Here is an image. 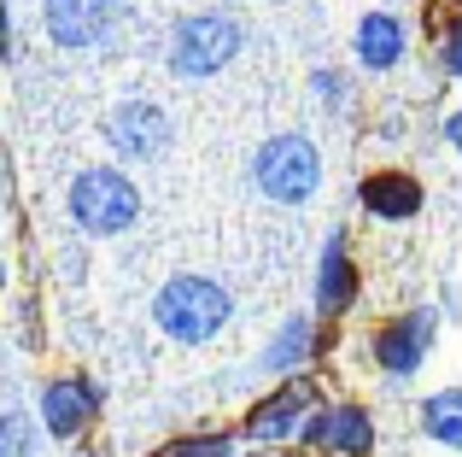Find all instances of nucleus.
Listing matches in <instances>:
<instances>
[{
  "instance_id": "f3484780",
  "label": "nucleus",
  "mask_w": 462,
  "mask_h": 457,
  "mask_svg": "<svg viewBox=\"0 0 462 457\" xmlns=\"http://www.w3.org/2000/svg\"><path fill=\"white\" fill-rule=\"evenodd\" d=\"M158 457H235V434H188L176 446H164Z\"/></svg>"
},
{
  "instance_id": "20e7f679",
  "label": "nucleus",
  "mask_w": 462,
  "mask_h": 457,
  "mask_svg": "<svg viewBox=\"0 0 462 457\" xmlns=\"http://www.w3.org/2000/svg\"><path fill=\"white\" fill-rule=\"evenodd\" d=\"M70 218L88 235H124L141 218V188L124 171H112V164H88L70 182Z\"/></svg>"
},
{
  "instance_id": "1a4fd4ad",
  "label": "nucleus",
  "mask_w": 462,
  "mask_h": 457,
  "mask_svg": "<svg viewBox=\"0 0 462 457\" xmlns=\"http://www.w3.org/2000/svg\"><path fill=\"white\" fill-rule=\"evenodd\" d=\"M357 206L369 211V218H381V223H410V218H421V206H428V188H421L416 171L386 164V171H369L357 182Z\"/></svg>"
},
{
  "instance_id": "412c9836",
  "label": "nucleus",
  "mask_w": 462,
  "mask_h": 457,
  "mask_svg": "<svg viewBox=\"0 0 462 457\" xmlns=\"http://www.w3.org/2000/svg\"><path fill=\"white\" fill-rule=\"evenodd\" d=\"M0 59H12V12H6V0H0Z\"/></svg>"
},
{
  "instance_id": "7ed1b4c3",
  "label": "nucleus",
  "mask_w": 462,
  "mask_h": 457,
  "mask_svg": "<svg viewBox=\"0 0 462 457\" xmlns=\"http://www.w3.org/2000/svg\"><path fill=\"white\" fill-rule=\"evenodd\" d=\"M252 182L275 206H305L322 188V153L310 135H270L252 159Z\"/></svg>"
},
{
  "instance_id": "a211bd4d",
  "label": "nucleus",
  "mask_w": 462,
  "mask_h": 457,
  "mask_svg": "<svg viewBox=\"0 0 462 457\" xmlns=\"http://www.w3.org/2000/svg\"><path fill=\"white\" fill-rule=\"evenodd\" d=\"M439 70L451 82H462V6L445 18V30H439Z\"/></svg>"
},
{
  "instance_id": "0eeeda50",
  "label": "nucleus",
  "mask_w": 462,
  "mask_h": 457,
  "mask_svg": "<svg viewBox=\"0 0 462 457\" xmlns=\"http://www.w3.org/2000/svg\"><path fill=\"white\" fill-rule=\"evenodd\" d=\"M299 440L322 457H369L374 452V416H369V405H351V399L316 405L305 416V428H299Z\"/></svg>"
},
{
  "instance_id": "6ab92c4d",
  "label": "nucleus",
  "mask_w": 462,
  "mask_h": 457,
  "mask_svg": "<svg viewBox=\"0 0 462 457\" xmlns=\"http://www.w3.org/2000/svg\"><path fill=\"white\" fill-rule=\"evenodd\" d=\"M0 457H30V423L18 411L0 416Z\"/></svg>"
},
{
  "instance_id": "f03ea898",
  "label": "nucleus",
  "mask_w": 462,
  "mask_h": 457,
  "mask_svg": "<svg viewBox=\"0 0 462 457\" xmlns=\"http://www.w3.org/2000/svg\"><path fill=\"white\" fill-rule=\"evenodd\" d=\"M240 42H246V30H240L235 12H217V6L188 12V18H176V30H170V70H176L181 82H205V77L235 65Z\"/></svg>"
},
{
  "instance_id": "f8f14e48",
  "label": "nucleus",
  "mask_w": 462,
  "mask_h": 457,
  "mask_svg": "<svg viewBox=\"0 0 462 457\" xmlns=\"http://www.w3.org/2000/svg\"><path fill=\"white\" fill-rule=\"evenodd\" d=\"M351 53H357V65L374 70V77H381V70H398L404 53H410V23L398 18V12H386V6L363 12L357 30H351Z\"/></svg>"
},
{
  "instance_id": "f257e3e1",
  "label": "nucleus",
  "mask_w": 462,
  "mask_h": 457,
  "mask_svg": "<svg viewBox=\"0 0 462 457\" xmlns=\"http://www.w3.org/2000/svg\"><path fill=\"white\" fill-rule=\"evenodd\" d=\"M152 317H158V329H164L170 340L205 346L211 334H223L228 317H235V299H228V287L211 282V275H176V282L158 287Z\"/></svg>"
},
{
  "instance_id": "423d86ee",
  "label": "nucleus",
  "mask_w": 462,
  "mask_h": 457,
  "mask_svg": "<svg viewBox=\"0 0 462 457\" xmlns=\"http://www.w3.org/2000/svg\"><path fill=\"white\" fill-rule=\"evenodd\" d=\"M316 411V381L310 376H282V387H270L258 405L246 411L240 434L258 440V446H275V440H299L305 416Z\"/></svg>"
},
{
  "instance_id": "ddd939ff",
  "label": "nucleus",
  "mask_w": 462,
  "mask_h": 457,
  "mask_svg": "<svg viewBox=\"0 0 462 457\" xmlns=\"http://www.w3.org/2000/svg\"><path fill=\"white\" fill-rule=\"evenodd\" d=\"M94 416H100V387H94V381L59 376V381H47V387H42V423H47V434H53V440H77Z\"/></svg>"
},
{
  "instance_id": "39448f33",
  "label": "nucleus",
  "mask_w": 462,
  "mask_h": 457,
  "mask_svg": "<svg viewBox=\"0 0 462 457\" xmlns=\"http://www.w3.org/2000/svg\"><path fill=\"white\" fill-rule=\"evenodd\" d=\"M433 340H439V311L410 305V311L386 317L381 329L369 334V358L386 381H410V376H421V364L433 358Z\"/></svg>"
},
{
  "instance_id": "6e6552de",
  "label": "nucleus",
  "mask_w": 462,
  "mask_h": 457,
  "mask_svg": "<svg viewBox=\"0 0 462 457\" xmlns=\"http://www.w3.org/2000/svg\"><path fill=\"white\" fill-rule=\"evenodd\" d=\"M170 117L158 100H117L112 117H106V141H112V153H124V159H164L170 153Z\"/></svg>"
},
{
  "instance_id": "aec40b11",
  "label": "nucleus",
  "mask_w": 462,
  "mask_h": 457,
  "mask_svg": "<svg viewBox=\"0 0 462 457\" xmlns=\"http://www.w3.org/2000/svg\"><path fill=\"white\" fill-rule=\"evenodd\" d=\"M439 135H445V147L457 153L462 159V106H451V112H445V124H439Z\"/></svg>"
},
{
  "instance_id": "9d476101",
  "label": "nucleus",
  "mask_w": 462,
  "mask_h": 457,
  "mask_svg": "<svg viewBox=\"0 0 462 457\" xmlns=\"http://www.w3.org/2000/svg\"><path fill=\"white\" fill-rule=\"evenodd\" d=\"M363 294V275H357V258H351V235L334 228L322 240V258H316V311L322 317H346Z\"/></svg>"
},
{
  "instance_id": "2eb2a0df",
  "label": "nucleus",
  "mask_w": 462,
  "mask_h": 457,
  "mask_svg": "<svg viewBox=\"0 0 462 457\" xmlns=\"http://www.w3.org/2000/svg\"><path fill=\"white\" fill-rule=\"evenodd\" d=\"M416 423H421V434H428L433 446L462 452V387H439V393H428V399L416 405Z\"/></svg>"
},
{
  "instance_id": "4468645a",
  "label": "nucleus",
  "mask_w": 462,
  "mask_h": 457,
  "mask_svg": "<svg viewBox=\"0 0 462 457\" xmlns=\"http://www.w3.org/2000/svg\"><path fill=\"white\" fill-rule=\"evenodd\" d=\"M316 352H322V340H316V317L299 311V317H287L282 329H275V340L263 346L258 369H263V376H299Z\"/></svg>"
},
{
  "instance_id": "9b49d317",
  "label": "nucleus",
  "mask_w": 462,
  "mask_h": 457,
  "mask_svg": "<svg viewBox=\"0 0 462 457\" xmlns=\"http://www.w3.org/2000/svg\"><path fill=\"white\" fill-rule=\"evenodd\" d=\"M117 12H124L117 0H42V30L59 47H94L106 42Z\"/></svg>"
},
{
  "instance_id": "dca6fc26",
  "label": "nucleus",
  "mask_w": 462,
  "mask_h": 457,
  "mask_svg": "<svg viewBox=\"0 0 462 457\" xmlns=\"http://www.w3.org/2000/svg\"><path fill=\"white\" fill-rule=\"evenodd\" d=\"M310 94H316V106H322V112H346L351 77H346V70H334V65H316L310 70Z\"/></svg>"
}]
</instances>
